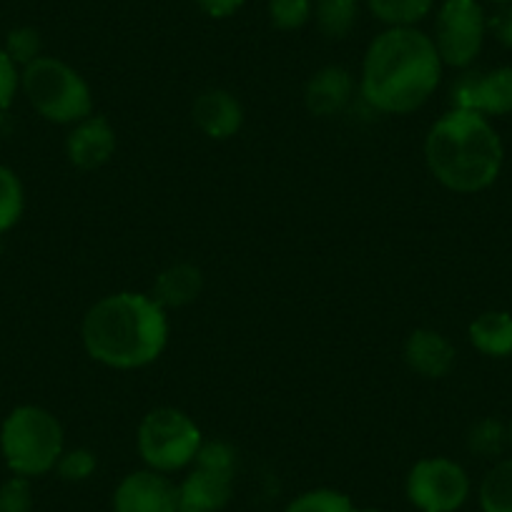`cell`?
Here are the masks:
<instances>
[{"label": "cell", "instance_id": "obj_25", "mask_svg": "<svg viewBox=\"0 0 512 512\" xmlns=\"http://www.w3.org/2000/svg\"><path fill=\"white\" fill-rule=\"evenodd\" d=\"M191 465L206 467V470H214L226 477H236V470H239V452L226 440H204Z\"/></svg>", "mask_w": 512, "mask_h": 512}, {"label": "cell", "instance_id": "obj_14", "mask_svg": "<svg viewBox=\"0 0 512 512\" xmlns=\"http://www.w3.org/2000/svg\"><path fill=\"white\" fill-rule=\"evenodd\" d=\"M179 512H221L234 495V477L191 465L179 482Z\"/></svg>", "mask_w": 512, "mask_h": 512}, {"label": "cell", "instance_id": "obj_22", "mask_svg": "<svg viewBox=\"0 0 512 512\" xmlns=\"http://www.w3.org/2000/svg\"><path fill=\"white\" fill-rule=\"evenodd\" d=\"M26 209V189L11 166L0 164V234L11 231Z\"/></svg>", "mask_w": 512, "mask_h": 512}, {"label": "cell", "instance_id": "obj_28", "mask_svg": "<svg viewBox=\"0 0 512 512\" xmlns=\"http://www.w3.org/2000/svg\"><path fill=\"white\" fill-rule=\"evenodd\" d=\"M0 512H33V487L28 477L13 475L0 485Z\"/></svg>", "mask_w": 512, "mask_h": 512}, {"label": "cell", "instance_id": "obj_32", "mask_svg": "<svg viewBox=\"0 0 512 512\" xmlns=\"http://www.w3.org/2000/svg\"><path fill=\"white\" fill-rule=\"evenodd\" d=\"M492 6H512V0H487Z\"/></svg>", "mask_w": 512, "mask_h": 512}, {"label": "cell", "instance_id": "obj_21", "mask_svg": "<svg viewBox=\"0 0 512 512\" xmlns=\"http://www.w3.org/2000/svg\"><path fill=\"white\" fill-rule=\"evenodd\" d=\"M284 512H377L364 510L357 502L344 492L334 490V487H314V490L302 492L294 497Z\"/></svg>", "mask_w": 512, "mask_h": 512}, {"label": "cell", "instance_id": "obj_12", "mask_svg": "<svg viewBox=\"0 0 512 512\" xmlns=\"http://www.w3.org/2000/svg\"><path fill=\"white\" fill-rule=\"evenodd\" d=\"M191 118L204 136L214 141H229L244 126V106L226 88H206L194 98Z\"/></svg>", "mask_w": 512, "mask_h": 512}, {"label": "cell", "instance_id": "obj_29", "mask_svg": "<svg viewBox=\"0 0 512 512\" xmlns=\"http://www.w3.org/2000/svg\"><path fill=\"white\" fill-rule=\"evenodd\" d=\"M18 88H21V68L0 48V111L11 108Z\"/></svg>", "mask_w": 512, "mask_h": 512}, {"label": "cell", "instance_id": "obj_15", "mask_svg": "<svg viewBox=\"0 0 512 512\" xmlns=\"http://www.w3.org/2000/svg\"><path fill=\"white\" fill-rule=\"evenodd\" d=\"M354 96V78L344 66H324L307 81L304 103L317 118H332L349 106Z\"/></svg>", "mask_w": 512, "mask_h": 512}, {"label": "cell", "instance_id": "obj_19", "mask_svg": "<svg viewBox=\"0 0 512 512\" xmlns=\"http://www.w3.org/2000/svg\"><path fill=\"white\" fill-rule=\"evenodd\" d=\"M437 0H367L374 21L384 28H415L432 13Z\"/></svg>", "mask_w": 512, "mask_h": 512}, {"label": "cell", "instance_id": "obj_33", "mask_svg": "<svg viewBox=\"0 0 512 512\" xmlns=\"http://www.w3.org/2000/svg\"><path fill=\"white\" fill-rule=\"evenodd\" d=\"M507 437H510V445H512V422L507 425Z\"/></svg>", "mask_w": 512, "mask_h": 512}, {"label": "cell", "instance_id": "obj_20", "mask_svg": "<svg viewBox=\"0 0 512 512\" xmlns=\"http://www.w3.org/2000/svg\"><path fill=\"white\" fill-rule=\"evenodd\" d=\"M482 512H512V457L495 462L477 490Z\"/></svg>", "mask_w": 512, "mask_h": 512}, {"label": "cell", "instance_id": "obj_9", "mask_svg": "<svg viewBox=\"0 0 512 512\" xmlns=\"http://www.w3.org/2000/svg\"><path fill=\"white\" fill-rule=\"evenodd\" d=\"M452 108L475 111L482 116H507L512 113V66H497L492 71L465 68L450 88Z\"/></svg>", "mask_w": 512, "mask_h": 512}, {"label": "cell", "instance_id": "obj_10", "mask_svg": "<svg viewBox=\"0 0 512 512\" xmlns=\"http://www.w3.org/2000/svg\"><path fill=\"white\" fill-rule=\"evenodd\" d=\"M113 512H179V487L164 472H128L113 490Z\"/></svg>", "mask_w": 512, "mask_h": 512}, {"label": "cell", "instance_id": "obj_23", "mask_svg": "<svg viewBox=\"0 0 512 512\" xmlns=\"http://www.w3.org/2000/svg\"><path fill=\"white\" fill-rule=\"evenodd\" d=\"M507 442H510L507 425L497 420V417H482L467 432V450L477 457H487V460L500 457Z\"/></svg>", "mask_w": 512, "mask_h": 512}, {"label": "cell", "instance_id": "obj_3", "mask_svg": "<svg viewBox=\"0 0 512 512\" xmlns=\"http://www.w3.org/2000/svg\"><path fill=\"white\" fill-rule=\"evenodd\" d=\"M425 161L437 184L455 194L490 189L505 166V146L490 118L450 108L425 136Z\"/></svg>", "mask_w": 512, "mask_h": 512}, {"label": "cell", "instance_id": "obj_8", "mask_svg": "<svg viewBox=\"0 0 512 512\" xmlns=\"http://www.w3.org/2000/svg\"><path fill=\"white\" fill-rule=\"evenodd\" d=\"M485 38L487 16L480 0H442L432 41L445 66L470 68L482 53Z\"/></svg>", "mask_w": 512, "mask_h": 512}, {"label": "cell", "instance_id": "obj_16", "mask_svg": "<svg viewBox=\"0 0 512 512\" xmlns=\"http://www.w3.org/2000/svg\"><path fill=\"white\" fill-rule=\"evenodd\" d=\"M201 289H204V274H201V269L189 262H176L156 277L151 297L164 309H181L196 302Z\"/></svg>", "mask_w": 512, "mask_h": 512}, {"label": "cell", "instance_id": "obj_1", "mask_svg": "<svg viewBox=\"0 0 512 512\" xmlns=\"http://www.w3.org/2000/svg\"><path fill=\"white\" fill-rule=\"evenodd\" d=\"M442 68L432 36L417 26L384 28L364 53L359 96L374 111L407 116L430 101L442 81Z\"/></svg>", "mask_w": 512, "mask_h": 512}, {"label": "cell", "instance_id": "obj_2", "mask_svg": "<svg viewBox=\"0 0 512 512\" xmlns=\"http://www.w3.org/2000/svg\"><path fill=\"white\" fill-rule=\"evenodd\" d=\"M81 342L88 357L103 367L123 372L149 367L169 344L166 309L151 294H108L88 307Z\"/></svg>", "mask_w": 512, "mask_h": 512}, {"label": "cell", "instance_id": "obj_18", "mask_svg": "<svg viewBox=\"0 0 512 512\" xmlns=\"http://www.w3.org/2000/svg\"><path fill=\"white\" fill-rule=\"evenodd\" d=\"M312 18L322 36L342 41L357 26L359 0H314Z\"/></svg>", "mask_w": 512, "mask_h": 512}, {"label": "cell", "instance_id": "obj_24", "mask_svg": "<svg viewBox=\"0 0 512 512\" xmlns=\"http://www.w3.org/2000/svg\"><path fill=\"white\" fill-rule=\"evenodd\" d=\"M314 0H267V16L277 31H299L312 21Z\"/></svg>", "mask_w": 512, "mask_h": 512}, {"label": "cell", "instance_id": "obj_27", "mask_svg": "<svg viewBox=\"0 0 512 512\" xmlns=\"http://www.w3.org/2000/svg\"><path fill=\"white\" fill-rule=\"evenodd\" d=\"M98 470V457L88 447H73V450H63L58 457L56 472L61 480L66 482H86L93 472Z\"/></svg>", "mask_w": 512, "mask_h": 512}, {"label": "cell", "instance_id": "obj_17", "mask_svg": "<svg viewBox=\"0 0 512 512\" xmlns=\"http://www.w3.org/2000/svg\"><path fill=\"white\" fill-rule=\"evenodd\" d=\"M470 344L480 354L490 359L512 357V314L510 312H485L467 327Z\"/></svg>", "mask_w": 512, "mask_h": 512}, {"label": "cell", "instance_id": "obj_4", "mask_svg": "<svg viewBox=\"0 0 512 512\" xmlns=\"http://www.w3.org/2000/svg\"><path fill=\"white\" fill-rule=\"evenodd\" d=\"M63 450H66L63 425L46 407L21 405L8 412L0 425V455L13 475L31 480L56 470Z\"/></svg>", "mask_w": 512, "mask_h": 512}, {"label": "cell", "instance_id": "obj_6", "mask_svg": "<svg viewBox=\"0 0 512 512\" xmlns=\"http://www.w3.org/2000/svg\"><path fill=\"white\" fill-rule=\"evenodd\" d=\"M204 435L199 425L176 407H156L146 412L136 430V450L149 470L179 472L194 462Z\"/></svg>", "mask_w": 512, "mask_h": 512}, {"label": "cell", "instance_id": "obj_31", "mask_svg": "<svg viewBox=\"0 0 512 512\" xmlns=\"http://www.w3.org/2000/svg\"><path fill=\"white\" fill-rule=\"evenodd\" d=\"M194 6L199 8L204 16L216 18V21H224V18L236 16L244 6V0H194Z\"/></svg>", "mask_w": 512, "mask_h": 512}, {"label": "cell", "instance_id": "obj_5", "mask_svg": "<svg viewBox=\"0 0 512 512\" xmlns=\"http://www.w3.org/2000/svg\"><path fill=\"white\" fill-rule=\"evenodd\" d=\"M21 88L38 116L58 126H76L93 113L91 86L61 58L41 56L23 68Z\"/></svg>", "mask_w": 512, "mask_h": 512}, {"label": "cell", "instance_id": "obj_13", "mask_svg": "<svg viewBox=\"0 0 512 512\" xmlns=\"http://www.w3.org/2000/svg\"><path fill=\"white\" fill-rule=\"evenodd\" d=\"M457 352L437 329H415L405 342V364L425 379H442L455 367Z\"/></svg>", "mask_w": 512, "mask_h": 512}, {"label": "cell", "instance_id": "obj_26", "mask_svg": "<svg viewBox=\"0 0 512 512\" xmlns=\"http://www.w3.org/2000/svg\"><path fill=\"white\" fill-rule=\"evenodd\" d=\"M3 51H6L8 56H11V61L23 71V68L31 66L33 61H38V58L43 56V38L36 28L18 26L13 28V31H8Z\"/></svg>", "mask_w": 512, "mask_h": 512}, {"label": "cell", "instance_id": "obj_30", "mask_svg": "<svg viewBox=\"0 0 512 512\" xmlns=\"http://www.w3.org/2000/svg\"><path fill=\"white\" fill-rule=\"evenodd\" d=\"M487 33L502 48H510L512 51V6H500L495 16L487 18Z\"/></svg>", "mask_w": 512, "mask_h": 512}, {"label": "cell", "instance_id": "obj_11", "mask_svg": "<svg viewBox=\"0 0 512 512\" xmlns=\"http://www.w3.org/2000/svg\"><path fill=\"white\" fill-rule=\"evenodd\" d=\"M116 154V128L106 116H88L78 121L66 136V156L78 171H96Z\"/></svg>", "mask_w": 512, "mask_h": 512}, {"label": "cell", "instance_id": "obj_7", "mask_svg": "<svg viewBox=\"0 0 512 512\" xmlns=\"http://www.w3.org/2000/svg\"><path fill=\"white\" fill-rule=\"evenodd\" d=\"M472 482L452 457H422L410 467L405 495L420 512H457L470 497Z\"/></svg>", "mask_w": 512, "mask_h": 512}]
</instances>
